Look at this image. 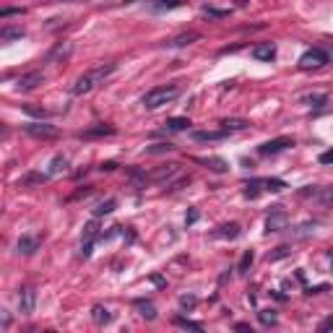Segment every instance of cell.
<instances>
[{"label":"cell","mask_w":333,"mask_h":333,"mask_svg":"<svg viewBox=\"0 0 333 333\" xmlns=\"http://www.w3.org/2000/svg\"><path fill=\"white\" fill-rule=\"evenodd\" d=\"M115 68H117L115 63H102V65L92 68V71H86L83 75H78V78L73 81L71 94H73V96H83V94L94 92V89L99 86V83H104L112 73H115Z\"/></svg>","instance_id":"obj_1"},{"label":"cell","mask_w":333,"mask_h":333,"mask_svg":"<svg viewBox=\"0 0 333 333\" xmlns=\"http://www.w3.org/2000/svg\"><path fill=\"white\" fill-rule=\"evenodd\" d=\"M177 96H180V89L175 86V83L156 86V89H151V92H146V96H143V107H146V110H159L162 104L175 102Z\"/></svg>","instance_id":"obj_2"},{"label":"cell","mask_w":333,"mask_h":333,"mask_svg":"<svg viewBox=\"0 0 333 333\" xmlns=\"http://www.w3.org/2000/svg\"><path fill=\"white\" fill-rule=\"evenodd\" d=\"M325 63H328V52L320 50V47L307 50L305 55L299 57V68H302V71H315V68H323Z\"/></svg>","instance_id":"obj_3"},{"label":"cell","mask_w":333,"mask_h":333,"mask_svg":"<svg viewBox=\"0 0 333 333\" xmlns=\"http://www.w3.org/2000/svg\"><path fill=\"white\" fill-rule=\"evenodd\" d=\"M286 226H289V214H286L281 206H274V211H271L268 219H266V234L281 232V229H286Z\"/></svg>","instance_id":"obj_4"},{"label":"cell","mask_w":333,"mask_h":333,"mask_svg":"<svg viewBox=\"0 0 333 333\" xmlns=\"http://www.w3.org/2000/svg\"><path fill=\"white\" fill-rule=\"evenodd\" d=\"M294 146V138H289V135H281V138H274V141H266L258 146V154L263 156H271V154H278V151H286Z\"/></svg>","instance_id":"obj_5"},{"label":"cell","mask_w":333,"mask_h":333,"mask_svg":"<svg viewBox=\"0 0 333 333\" xmlns=\"http://www.w3.org/2000/svg\"><path fill=\"white\" fill-rule=\"evenodd\" d=\"M177 172H180V164H162V166H156V169H151L148 183H166V180H172Z\"/></svg>","instance_id":"obj_6"},{"label":"cell","mask_w":333,"mask_h":333,"mask_svg":"<svg viewBox=\"0 0 333 333\" xmlns=\"http://www.w3.org/2000/svg\"><path fill=\"white\" fill-rule=\"evenodd\" d=\"M39 83H44V73L42 71H32V73L21 75L18 83H16V89H18V92H34Z\"/></svg>","instance_id":"obj_7"},{"label":"cell","mask_w":333,"mask_h":333,"mask_svg":"<svg viewBox=\"0 0 333 333\" xmlns=\"http://www.w3.org/2000/svg\"><path fill=\"white\" fill-rule=\"evenodd\" d=\"M26 133L34 135V138H57V128L50 123H32L26 125Z\"/></svg>","instance_id":"obj_8"},{"label":"cell","mask_w":333,"mask_h":333,"mask_svg":"<svg viewBox=\"0 0 333 333\" xmlns=\"http://www.w3.org/2000/svg\"><path fill=\"white\" fill-rule=\"evenodd\" d=\"M253 57L260 60V63H271L276 57V44L274 42H260L253 47Z\"/></svg>","instance_id":"obj_9"},{"label":"cell","mask_w":333,"mask_h":333,"mask_svg":"<svg viewBox=\"0 0 333 333\" xmlns=\"http://www.w3.org/2000/svg\"><path fill=\"white\" fill-rule=\"evenodd\" d=\"M34 302H37V292L32 289V286H24V289L18 292V307H21V313H24V315L34 313Z\"/></svg>","instance_id":"obj_10"},{"label":"cell","mask_w":333,"mask_h":333,"mask_svg":"<svg viewBox=\"0 0 333 333\" xmlns=\"http://www.w3.org/2000/svg\"><path fill=\"white\" fill-rule=\"evenodd\" d=\"M198 39H201L198 32H183V34L172 37V39H166L164 44H166V47H187V44H193V42H198Z\"/></svg>","instance_id":"obj_11"},{"label":"cell","mask_w":333,"mask_h":333,"mask_svg":"<svg viewBox=\"0 0 333 333\" xmlns=\"http://www.w3.org/2000/svg\"><path fill=\"white\" fill-rule=\"evenodd\" d=\"M39 237H32V234H24V237L18 240V253H24V255H34L37 253V247H39Z\"/></svg>","instance_id":"obj_12"},{"label":"cell","mask_w":333,"mask_h":333,"mask_svg":"<svg viewBox=\"0 0 333 333\" xmlns=\"http://www.w3.org/2000/svg\"><path fill=\"white\" fill-rule=\"evenodd\" d=\"M222 128L229 133H237V130H247L250 128V120H242V117H224L222 120Z\"/></svg>","instance_id":"obj_13"},{"label":"cell","mask_w":333,"mask_h":333,"mask_svg":"<svg viewBox=\"0 0 333 333\" xmlns=\"http://www.w3.org/2000/svg\"><path fill=\"white\" fill-rule=\"evenodd\" d=\"M133 305L141 313V317H146V320H154V317H156V307H154V302H151V299H135Z\"/></svg>","instance_id":"obj_14"},{"label":"cell","mask_w":333,"mask_h":333,"mask_svg":"<svg viewBox=\"0 0 333 333\" xmlns=\"http://www.w3.org/2000/svg\"><path fill=\"white\" fill-rule=\"evenodd\" d=\"M226 135H229V130H198V133H193V138L195 141H224Z\"/></svg>","instance_id":"obj_15"},{"label":"cell","mask_w":333,"mask_h":333,"mask_svg":"<svg viewBox=\"0 0 333 333\" xmlns=\"http://www.w3.org/2000/svg\"><path fill=\"white\" fill-rule=\"evenodd\" d=\"M92 320L96 323V325H107L110 320H112V313L107 307H102V305H94L92 307Z\"/></svg>","instance_id":"obj_16"},{"label":"cell","mask_w":333,"mask_h":333,"mask_svg":"<svg viewBox=\"0 0 333 333\" xmlns=\"http://www.w3.org/2000/svg\"><path fill=\"white\" fill-rule=\"evenodd\" d=\"M201 164H206L208 169H214V172H226L229 169V164L224 162V159H219V156H206V159H198Z\"/></svg>","instance_id":"obj_17"},{"label":"cell","mask_w":333,"mask_h":333,"mask_svg":"<svg viewBox=\"0 0 333 333\" xmlns=\"http://www.w3.org/2000/svg\"><path fill=\"white\" fill-rule=\"evenodd\" d=\"M219 237H224V240H237L240 237V224H224V226H219Z\"/></svg>","instance_id":"obj_18"},{"label":"cell","mask_w":333,"mask_h":333,"mask_svg":"<svg viewBox=\"0 0 333 333\" xmlns=\"http://www.w3.org/2000/svg\"><path fill=\"white\" fill-rule=\"evenodd\" d=\"M187 128H190V120H187V117H172V120H166V130H172V133L187 130Z\"/></svg>","instance_id":"obj_19"},{"label":"cell","mask_w":333,"mask_h":333,"mask_svg":"<svg viewBox=\"0 0 333 333\" xmlns=\"http://www.w3.org/2000/svg\"><path fill=\"white\" fill-rule=\"evenodd\" d=\"M50 175H42V172H32V175H26V177H21L18 180V187H29V185H39L44 183Z\"/></svg>","instance_id":"obj_20"},{"label":"cell","mask_w":333,"mask_h":333,"mask_svg":"<svg viewBox=\"0 0 333 333\" xmlns=\"http://www.w3.org/2000/svg\"><path fill=\"white\" fill-rule=\"evenodd\" d=\"M65 166H68V156L57 154L55 159H52V164H50V172H47V175H60V172H65Z\"/></svg>","instance_id":"obj_21"},{"label":"cell","mask_w":333,"mask_h":333,"mask_svg":"<svg viewBox=\"0 0 333 333\" xmlns=\"http://www.w3.org/2000/svg\"><path fill=\"white\" fill-rule=\"evenodd\" d=\"M260 185L266 187V190H271V193H278V190H284V180H278V177H266V180H260Z\"/></svg>","instance_id":"obj_22"},{"label":"cell","mask_w":333,"mask_h":333,"mask_svg":"<svg viewBox=\"0 0 333 333\" xmlns=\"http://www.w3.org/2000/svg\"><path fill=\"white\" fill-rule=\"evenodd\" d=\"M253 260H255V253H253V250H245V253H242V258H240L237 271H240V274H247V268L253 266Z\"/></svg>","instance_id":"obj_23"},{"label":"cell","mask_w":333,"mask_h":333,"mask_svg":"<svg viewBox=\"0 0 333 333\" xmlns=\"http://www.w3.org/2000/svg\"><path fill=\"white\" fill-rule=\"evenodd\" d=\"M112 133H115V128H112V125H94V128H89L83 135L92 138V135H112Z\"/></svg>","instance_id":"obj_24"},{"label":"cell","mask_w":333,"mask_h":333,"mask_svg":"<svg viewBox=\"0 0 333 333\" xmlns=\"http://www.w3.org/2000/svg\"><path fill=\"white\" fill-rule=\"evenodd\" d=\"M115 206H117V201H115V198H110V201L99 203V206L94 208V214H96V216H107V214H112V211H115Z\"/></svg>","instance_id":"obj_25"},{"label":"cell","mask_w":333,"mask_h":333,"mask_svg":"<svg viewBox=\"0 0 333 333\" xmlns=\"http://www.w3.org/2000/svg\"><path fill=\"white\" fill-rule=\"evenodd\" d=\"M258 320H260L263 325H276L278 317H276L274 310H260V313H258Z\"/></svg>","instance_id":"obj_26"},{"label":"cell","mask_w":333,"mask_h":333,"mask_svg":"<svg viewBox=\"0 0 333 333\" xmlns=\"http://www.w3.org/2000/svg\"><path fill=\"white\" fill-rule=\"evenodd\" d=\"M203 16H208V18H224V16H229V11L214 8V5H203Z\"/></svg>","instance_id":"obj_27"},{"label":"cell","mask_w":333,"mask_h":333,"mask_svg":"<svg viewBox=\"0 0 333 333\" xmlns=\"http://www.w3.org/2000/svg\"><path fill=\"white\" fill-rule=\"evenodd\" d=\"M96 234H99V222H89L86 226H83V237H86V242H92Z\"/></svg>","instance_id":"obj_28"},{"label":"cell","mask_w":333,"mask_h":333,"mask_svg":"<svg viewBox=\"0 0 333 333\" xmlns=\"http://www.w3.org/2000/svg\"><path fill=\"white\" fill-rule=\"evenodd\" d=\"M175 323L180 325V328H190V331H203V325H201V323H195V320H187V317H175Z\"/></svg>","instance_id":"obj_29"},{"label":"cell","mask_w":333,"mask_h":333,"mask_svg":"<svg viewBox=\"0 0 333 333\" xmlns=\"http://www.w3.org/2000/svg\"><path fill=\"white\" fill-rule=\"evenodd\" d=\"M3 42H11V39H21L24 37V29H3Z\"/></svg>","instance_id":"obj_30"},{"label":"cell","mask_w":333,"mask_h":333,"mask_svg":"<svg viewBox=\"0 0 333 333\" xmlns=\"http://www.w3.org/2000/svg\"><path fill=\"white\" fill-rule=\"evenodd\" d=\"M315 226H317V222H305V224H299L297 232H294V237H307V234L313 232Z\"/></svg>","instance_id":"obj_31"},{"label":"cell","mask_w":333,"mask_h":333,"mask_svg":"<svg viewBox=\"0 0 333 333\" xmlns=\"http://www.w3.org/2000/svg\"><path fill=\"white\" fill-rule=\"evenodd\" d=\"M195 305H198V297H195V294H183V297H180V307L193 310Z\"/></svg>","instance_id":"obj_32"},{"label":"cell","mask_w":333,"mask_h":333,"mask_svg":"<svg viewBox=\"0 0 333 333\" xmlns=\"http://www.w3.org/2000/svg\"><path fill=\"white\" fill-rule=\"evenodd\" d=\"M305 102L310 104V107H315V110H317V107H323V104L328 102V96H325V94H313V96H307Z\"/></svg>","instance_id":"obj_33"},{"label":"cell","mask_w":333,"mask_h":333,"mask_svg":"<svg viewBox=\"0 0 333 333\" xmlns=\"http://www.w3.org/2000/svg\"><path fill=\"white\" fill-rule=\"evenodd\" d=\"M175 146H172V143H154V146H148L146 151L148 154H166V151H172Z\"/></svg>","instance_id":"obj_34"},{"label":"cell","mask_w":333,"mask_h":333,"mask_svg":"<svg viewBox=\"0 0 333 333\" xmlns=\"http://www.w3.org/2000/svg\"><path fill=\"white\" fill-rule=\"evenodd\" d=\"M284 255H289V247L286 245L276 247V253H268V260H278V258H284Z\"/></svg>","instance_id":"obj_35"},{"label":"cell","mask_w":333,"mask_h":333,"mask_svg":"<svg viewBox=\"0 0 333 333\" xmlns=\"http://www.w3.org/2000/svg\"><path fill=\"white\" fill-rule=\"evenodd\" d=\"M317 162H320V164H333V148L331 151H323V154L317 156Z\"/></svg>","instance_id":"obj_36"},{"label":"cell","mask_w":333,"mask_h":333,"mask_svg":"<svg viewBox=\"0 0 333 333\" xmlns=\"http://www.w3.org/2000/svg\"><path fill=\"white\" fill-rule=\"evenodd\" d=\"M24 112H29V115H34V117H44V110H39V107H32V104H26Z\"/></svg>","instance_id":"obj_37"},{"label":"cell","mask_w":333,"mask_h":333,"mask_svg":"<svg viewBox=\"0 0 333 333\" xmlns=\"http://www.w3.org/2000/svg\"><path fill=\"white\" fill-rule=\"evenodd\" d=\"M331 328H333V315H328L320 325H317V331H320V333H323V331H331Z\"/></svg>","instance_id":"obj_38"},{"label":"cell","mask_w":333,"mask_h":333,"mask_svg":"<svg viewBox=\"0 0 333 333\" xmlns=\"http://www.w3.org/2000/svg\"><path fill=\"white\" fill-rule=\"evenodd\" d=\"M159 5H164V8H177V5H183V0H159Z\"/></svg>","instance_id":"obj_39"},{"label":"cell","mask_w":333,"mask_h":333,"mask_svg":"<svg viewBox=\"0 0 333 333\" xmlns=\"http://www.w3.org/2000/svg\"><path fill=\"white\" fill-rule=\"evenodd\" d=\"M16 13H24V11H21V8H3V11H0V16L8 18V16H16Z\"/></svg>","instance_id":"obj_40"},{"label":"cell","mask_w":333,"mask_h":333,"mask_svg":"<svg viewBox=\"0 0 333 333\" xmlns=\"http://www.w3.org/2000/svg\"><path fill=\"white\" fill-rule=\"evenodd\" d=\"M195 222H198V211H187V216H185V224H195Z\"/></svg>","instance_id":"obj_41"},{"label":"cell","mask_w":333,"mask_h":333,"mask_svg":"<svg viewBox=\"0 0 333 333\" xmlns=\"http://www.w3.org/2000/svg\"><path fill=\"white\" fill-rule=\"evenodd\" d=\"M325 289H328V284H317V286H310L307 294H320V292H325Z\"/></svg>","instance_id":"obj_42"},{"label":"cell","mask_w":333,"mask_h":333,"mask_svg":"<svg viewBox=\"0 0 333 333\" xmlns=\"http://www.w3.org/2000/svg\"><path fill=\"white\" fill-rule=\"evenodd\" d=\"M115 166H117L115 162H104V164L99 166V169H102V172H112V169H115Z\"/></svg>","instance_id":"obj_43"},{"label":"cell","mask_w":333,"mask_h":333,"mask_svg":"<svg viewBox=\"0 0 333 333\" xmlns=\"http://www.w3.org/2000/svg\"><path fill=\"white\" fill-rule=\"evenodd\" d=\"M151 281H154L156 286H164V278L162 276H151Z\"/></svg>","instance_id":"obj_44"},{"label":"cell","mask_w":333,"mask_h":333,"mask_svg":"<svg viewBox=\"0 0 333 333\" xmlns=\"http://www.w3.org/2000/svg\"><path fill=\"white\" fill-rule=\"evenodd\" d=\"M8 323H11V315L3 313V328H8Z\"/></svg>","instance_id":"obj_45"},{"label":"cell","mask_w":333,"mask_h":333,"mask_svg":"<svg viewBox=\"0 0 333 333\" xmlns=\"http://www.w3.org/2000/svg\"><path fill=\"white\" fill-rule=\"evenodd\" d=\"M234 328H237V331H250V325H247V323H237Z\"/></svg>","instance_id":"obj_46"},{"label":"cell","mask_w":333,"mask_h":333,"mask_svg":"<svg viewBox=\"0 0 333 333\" xmlns=\"http://www.w3.org/2000/svg\"><path fill=\"white\" fill-rule=\"evenodd\" d=\"M237 5H240V8H245V5H247V0H237Z\"/></svg>","instance_id":"obj_47"},{"label":"cell","mask_w":333,"mask_h":333,"mask_svg":"<svg viewBox=\"0 0 333 333\" xmlns=\"http://www.w3.org/2000/svg\"><path fill=\"white\" fill-rule=\"evenodd\" d=\"M328 260H331V268H333V250H331V255H328Z\"/></svg>","instance_id":"obj_48"},{"label":"cell","mask_w":333,"mask_h":333,"mask_svg":"<svg viewBox=\"0 0 333 333\" xmlns=\"http://www.w3.org/2000/svg\"><path fill=\"white\" fill-rule=\"evenodd\" d=\"M328 60H333V50H331V52H328Z\"/></svg>","instance_id":"obj_49"},{"label":"cell","mask_w":333,"mask_h":333,"mask_svg":"<svg viewBox=\"0 0 333 333\" xmlns=\"http://www.w3.org/2000/svg\"><path fill=\"white\" fill-rule=\"evenodd\" d=\"M125 3H133V0H125Z\"/></svg>","instance_id":"obj_50"}]
</instances>
